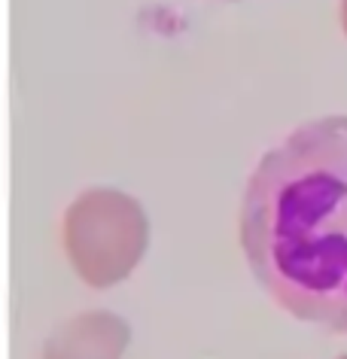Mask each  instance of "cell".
Masks as SVG:
<instances>
[{
  "label": "cell",
  "instance_id": "2",
  "mask_svg": "<svg viewBox=\"0 0 347 359\" xmlns=\"http://www.w3.org/2000/svg\"><path fill=\"white\" fill-rule=\"evenodd\" d=\"M147 226L135 201L101 192L86 195L67 213V253L92 286H110L137 265Z\"/></svg>",
  "mask_w": 347,
  "mask_h": 359
},
{
  "label": "cell",
  "instance_id": "1",
  "mask_svg": "<svg viewBox=\"0 0 347 359\" xmlns=\"http://www.w3.org/2000/svg\"><path fill=\"white\" fill-rule=\"evenodd\" d=\"M241 247L283 311L347 335V116L301 125L259 158Z\"/></svg>",
  "mask_w": 347,
  "mask_h": 359
},
{
  "label": "cell",
  "instance_id": "3",
  "mask_svg": "<svg viewBox=\"0 0 347 359\" xmlns=\"http://www.w3.org/2000/svg\"><path fill=\"white\" fill-rule=\"evenodd\" d=\"M125 323L110 317V313H86L74 323H67L64 329L52 338V347H83L76 353H70L64 359H116L119 353L101 350L95 344H122L125 347Z\"/></svg>",
  "mask_w": 347,
  "mask_h": 359
}]
</instances>
